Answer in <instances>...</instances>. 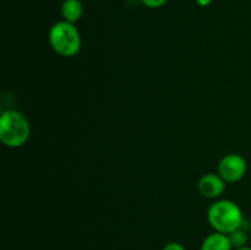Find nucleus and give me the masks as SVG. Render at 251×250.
<instances>
[{
	"instance_id": "0eeeda50",
	"label": "nucleus",
	"mask_w": 251,
	"mask_h": 250,
	"mask_svg": "<svg viewBox=\"0 0 251 250\" xmlns=\"http://www.w3.org/2000/svg\"><path fill=\"white\" fill-rule=\"evenodd\" d=\"M61 15L65 21L75 24L83 15L82 2L80 0H64L61 5Z\"/></svg>"
},
{
	"instance_id": "9d476101",
	"label": "nucleus",
	"mask_w": 251,
	"mask_h": 250,
	"mask_svg": "<svg viewBox=\"0 0 251 250\" xmlns=\"http://www.w3.org/2000/svg\"><path fill=\"white\" fill-rule=\"evenodd\" d=\"M162 250H186V249L184 245L180 244V243L172 242V243H168V244H167Z\"/></svg>"
},
{
	"instance_id": "9b49d317",
	"label": "nucleus",
	"mask_w": 251,
	"mask_h": 250,
	"mask_svg": "<svg viewBox=\"0 0 251 250\" xmlns=\"http://www.w3.org/2000/svg\"><path fill=\"white\" fill-rule=\"evenodd\" d=\"M212 1H213V0H196V2H198L200 6H203V7L211 5V2H212Z\"/></svg>"
},
{
	"instance_id": "1a4fd4ad",
	"label": "nucleus",
	"mask_w": 251,
	"mask_h": 250,
	"mask_svg": "<svg viewBox=\"0 0 251 250\" xmlns=\"http://www.w3.org/2000/svg\"><path fill=\"white\" fill-rule=\"evenodd\" d=\"M140 1L147 7H151V9H158V7H162L163 5H166L168 0H140Z\"/></svg>"
},
{
	"instance_id": "f8f14e48",
	"label": "nucleus",
	"mask_w": 251,
	"mask_h": 250,
	"mask_svg": "<svg viewBox=\"0 0 251 250\" xmlns=\"http://www.w3.org/2000/svg\"><path fill=\"white\" fill-rule=\"evenodd\" d=\"M233 250H251V248H250V247H248V245H245V247L237 248V249H233Z\"/></svg>"
},
{
	"instance_id": "39448f33",
	"label": "nucleus",
	"mask_w": 251,
	"mask_h": 250,
	"mask_svg": "<svg viewBox=\"0 0 251 250\" xmlns=\"http://www.w3.org/2000/svg\"><path fill=\"white\" fill-rule=\"evenodd\" d=\"M199 191L207 199H216L223 194L226 189V181L220 174L208 173L200 178L198 184Z\"/></svg>"
},
{
	"instance_id": "20e7f679",
	"label": "nucleus",
	"mask_w": 251,
	"mask_h": 250,
	"mask_svg": "<svg viewBox=\"0 0 251 250\" xmlns=\"http://www.w3.org/2000/svg\"><path fill=\"white\" fill-rule=\"evenodd\" d=\"M248 169L247 161L238 153H229L221 159L218 164V174L226 183H234L245 175Z\"/></svg>"
},
{
	"instance_id": "f257e3e1",
	"label": "nucleus",
	"mask_w": 251,
	"mask_h": 250,
	"mask_svg": "<svg viewBox=\"0 0 251 250\" xmlns=\"http://www.w3.org/2000/svg\"><path fill=\"white\" fill-rule=\"evenodd\" d=\"M208 222L216 232L230 234L244 225V216L235 202L230 200L216 201L207 212Z\"/></svg>"
},
{
	"instance_id": "6e6552de",
	"label": "nucleus",
	"mask_w": 251,
	"mask_h": 250,
	"mask_svg": "<svg viewBox=\"0 0 251 250\" xmlns=\"http://www.w3.org/2000/svg\"><path fill=\"white\" fill-rule=\"evenodd\" d=\"M228 237H229L230 243H232L233 249L245 247L248 243V233L247 230L243 229V227L234 230V232H232L230 234H228Z\"/></svg>"
},
{
	"instance_id": "f03ea898",
	"label": "nucleus",
	"mask_w": 251,
	"mask_h": 250,
	"mask_svg": "<svg viewBox=\"0 0 251 250\" xmlns=\"http://www.w3.org/2000/svg\"><path fill=\"white\" fill-rule=\"evenodd\" d=\"M31 134V125L27 118L17 110H6L0 119V139L11 149L26 144Z\"/></svg>"
},
{
	"instance_id": "7ed1b4c3",
	"label": "nucleus",
	"mask_w": 251,
	"mask_h": 250,
	"mask_svg": "<svg viewBox=\"0 0 251 250\" xmlns=\"http://www.w3.org/2000/svg\"><path fill=\"white\" fill-rule=\"evenodd\" d=\"M49 43L51 48L61 56L71 58L81 50V34L75 24L59 21L51 26L49 31Z\"/></svg>"
},
{
	"instance_id": "423d86ee",
	"label": "nucleus",
	"mask_w": 251,
	"mask_h": 250,
	"mask_svg": "<svg viewBox=\"0 0 251 250\" xmlns=\"http://www.w3.org/2000/svg\"><path fill=\"white\" fill-rule=\"evenodd\" d=\"M201 250H233V247L228 234L215 232L205 238Z\"/></svg>"
}]
</instances>
